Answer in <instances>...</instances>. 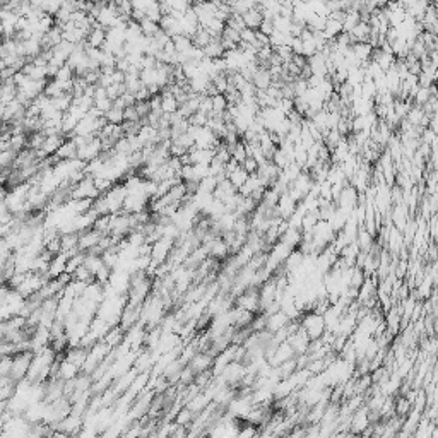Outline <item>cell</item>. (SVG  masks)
<instances>
[{
  "label": "cell",
  "mask_w": 438,
  "mask_h": 438,
  "mask_svg": "<svg viewBox=\"0 0 438 438\" xmlns=\"http://www.w3.org/2000/svg\"><path fill=\"white\" fill-rule=\"evenodd\" d=\"M207 118H209V115L202 113V111H195V113H192L187 120H188V124H190V125H195V127H204V125L207 124Z\"/></svg>",
  "instance_id": "ee69618b"
},
{
  "label": "cell",
  "mask_w": 438,
  "mask_h": 438,
  "mask_svg": "<svg viewBox=\"0 0 438 438\" xmlns=\"http://www.w3.org/2000/svg\"><path fill=\"white\" fill-rule=\"evenodd\" d=\"M228 108V101H226V96L224 94H216L213 96V113H222Z\"/></svg>",
  "instance_id": "ab89813d"
},
{
  "label": "cell",
  "mask_w": 438,
  "mask_h": 438,
  "mask_svg": "<svg viewBox=\"0 0 438 438\" xmlns=\"http://www.w3.org/2000/svg\"><path fill=\"white\" fill-rule=\"evenodd\" d=\"M291 250H293L291 247H288L286 243L277 240L276 243L270 247V250L267 252V257H269L270 261H274L276 263H279V265H283V262L288 259V255L291 254Z\"/></svg>",
  "instance_id": "4fadbf2b"
},
{
  "label": "cell",
  "mask_w": 438,
  "mask_h": 438,
  "mask_svg": "<svg viewBox=\"0 0 438 438\" xmlns=\"http://www.w3.org/2000/svg\"><path fill=\"white\" fill-rule=\"evenodd\" d=\"M72 279H76V281H83V283L89 284V283H92V281H94V276H92L91 270H89L88 267L83 263V265H79L76 270H74Z\"/></svg>",
  "instance_id": "e575fe53"
},
{
  "label": "cell",
  "mask_w": 438,
  "mask_h": 438,
  "mask_svg": "<svg viewBox=\"0 0 438 438\" xmlns=\"http://www.w3.org/2000/svg\"><path fill=\"white\" fill-rule=\"evenodd\" d=\"M135 110H137V115H139V118H146L147 115H149V101H135Z\"/></svg>",
  "instance_id": "f907efd6"
},
{
  "label": "cell",
  "mask_w": 438,
  "mask_h": 438,
  "mask_svg": "<svg viewBox=\"0 0 438 438\" xmlns=\"http://www.w3.org/2000/svg\"><path fill=\"white\" fill-rule=\"evenodd\" d=\"M288 322H289L288 315H286L283 310H277L270 315H265V330L274 334L277 332V330L284 329L286 325H288Z\"/></svg>",
  "instance_id": "30bf717a"
},
{
  "label": "cell",
  "mask_w": 438,
  "mask_h": 438,
  "mask_svg": "<svg viewBox=\"0 0 438 438\" xmlns=\"http://www.w3.org/2000/svg\"><path fill=\"white\" fill-rule=\"evenodd\" d=\"M247 178H248V173L245 172L243 168H241V166H238V168L235 170V172H231L228 175V180L231 181L233 183V187H241V185L245 183V181H247Z\"/></svg>",
  "instance_id": "d590c367"
},
{
  "label": "cell",
  "mask_w": 438,
  "mask_h": 438,
  "mask_svg": "<svg viewBox=\"0 0 438 438\" xmlns=\"http://www.w3.org/2000/svg\"><path fill=\"white\" fill-rule=\"evenodd\" d=\"M209 247V257H214L216 261H222V259L229 257V248L228 243L221 238V236H216L214 240H211L209 243H204Z\"/></svg>",
  "instance_id": "8fae6325"
},
{
  "label": "cell",
  "mask_w": 438,
  "mask_h": 438,
  "mask_svg": "<svg viewBox=\"0 0 438 438\" xmlns=\"http://www.w3.org/2000/svg\"><path fill=\"white\" fill-rule=\"evenodd\" d=\"M139 28H140V33H142L144 36H147V38L154 36L156 33L159 31V24H158V22L147 19V17H144L142 21H139Z\"/></svg>",
  "instance_id": "4dcf8cb0"
},
{
  "label": "cell",
  "mask_w": 438,
  "mask_h": 438,
  "mask_svg": "<svg viewBox=\"0 0 438 438\" xmlns=\"http://www.w3.org/2000/svg\"><path fill=\"white\" fill-rule=\"evenodd\" d=\"M211 83H213L214 86H216L218 92H221V94H224V92L228 91V86H229V83H228V77H226V72H221V74H218V76L214 77V79L211 81Z\"/></svg>",
  "instance_id": "b9f144b4"
},
{
  "label": "cell",
  "mask_w": 438,
  "mask_h": 438,
  "mask_svg": "<svg viewBox=\"0 0 438 438\" xmlns=\"http://www.w3.org/2000/svg\"><path fill=\"white\" fill-rule=\"evenodd\" d=\"M213 361H214V356L211 354V352H207V351H197L194 356H192V359L187 363V365L190 366L192 370H194L195 375H197L200 372L211 370V366H213Z\"/></svg>",
  "instance_id": "ba28073f"
},
{
  "label": "cell",
  "mask_w": 438,
  "mask_h": 438,
  "mask_svg": "<svg viewBox=\"0 0 438 438\" xmlns=\"http://www.w3.org/2000/svg\"><path fill=\"white\" fill-rule=\"evenodd\" d=\"M296 204H298V202L289 197L288 192H286V194H281V197L276 204V214L279 218H283V219H288L293 213H295Z\"/></svg>",
  "instance_id": "7c38bea8"
},
{
  "label": "cell",
  "mask_w": 438,
  "mask_h": 438,
  "mask_svg": "<svg viewBox=\"0 0 438 438\" xmlns=\"http://www.w3.org/2000/svg\"><path fill=\"white\" fill-rule=\"evenodd\" d=\"M240 166L248 173V175H252V173H257V170H259V163L255 161L252 156H247V158L240 163Z\"/></svg>",
  "instance_id": "7dc6e473"
},
{
  "label": "cell",
  "mask_w": 438,
  "mask_h": 438,
  "mask_svg": "<svg viewBox=\"0 0 438 438\" xmlns=\"http://www.w3.org/2000/svg\"><path fill=\"white\" fill-rule=\"evenodd\" d=\"M88 351L89 350H86V348H83V346H69L67 348V351L64 352V356H65V359L72 361L74 365H77L81 368L88 358Z\"/></svg>",
  "instance_id": "ac0fdd59"
},
{
  "label": "cell",
  "mask_w": 438,
  "mask_h": 438,
  "mask_svg": "<svg viewBox=\"0 0 438 438\" xmlns=\"http://www.w3.org/2000/svg\"><path fill=\"white\" fill-rule=\"evenodd\" d=\"M103 233H99L98 229L94 228H88L84 229V231L79 233V243H77V248H79V252H89L91 248H94L96 245L99 243V240H101Z\"/></svg>",
  "instance_id": "52a82bcc"
},
{
  "label": "cell",
  "mask_w": 438,
  "mask_h": 438,
  "mask_svg": "<svg viewBox=\"0 0 438 438\" xmlns=\"http://www.w3.org/2000/svg\"><path fill=\"white\" fill-rule=\"evenodd\" d=\"M31 358H33V351H21V352L12 354V366H10L9 378L14 382V384H17V382H21L22 378H26Z\"/></svg>",
  "instance_id": "7a4b0ae2"
},
{
  "label": "cell",
  "mask_w": 438,
  "mask_h": 438,
  "mask_svg": "<svg viewBox=\"0 0 438 438\" xmlns=\"http://www.w3.org/2000/svg\"><path fill=\"white\" fill-rule=\"evenodd\" d=\"M218 187V181H216V178L214 176H206V178H202V180L199 181V190L200 192H206V194H213L214 192V188Z\"/></svg>",
  "instance_id": "74e56055"
},
{
  "label": "cell",
  "mask_w": 438,
  "mask_h": 438,
  "mask_svg": "<svg viewBox=\"0 0 438 438\" xmlns=\"http://www.w3.org/2000/svg\"><path fill=\"white\" fill-rule=\"evenodd\" d=\"M103 117H105V120L108 122V124H113V125H122V124H124V110L117 108V106H111V108L106 111Z\"/></svg>",
  "instance_id": "1f68e13d"
},
{
  "label": "cell",
  "mask_w": 438,
  "mask_h": 438,
  "mask_svg": "<svg viewBox=\"0 0 438 438\" xmlns=\"http://www.w3.org/2000/svg\"><path fill=\"white\" fill-rule=\"evenodd\" d=\"M241 17H243V22H245V26H247V28H250V29H259L261 22L263 21L261 5H259V3H257V5H255L254 9L247 10V12H245Z\"/></svg>",
  "instance_id": "ffe728a7"
},
{
  "label": "cell",
  "mask_w": 438,
  "mask_h": 438,
  "mask_svg": "<svg viewBox=\"0 0 438 438\" xmlns=\"http://www.w3.org/2000/svg\"><path fill=\"white\" fill-rule=\"evenodd\" d=\"M302 238H303L302 229L288 228L283 235L279 236V241H283V243H286L288 247H291V248H298V245L302 243Z\"/></svg>",
  "instance_id": "d4e9b609"
},
{
  "label": "cell",
  "mask_w": 438,
  "mask_h": 438,
  "mask_svg": "<svg viewBox=\"0 0 438 438\" xmlns=\"http://www.w3.org/2000/svg\"><path fill=\"white\" fill-rule=\"evenodd\" d=\"M276 108H279L284 115H288V113H291V111L295 110V103H293L291 98H281L279 101H277Z\"/></svg>",
  "instance_id": "c3c4849f"
},
{
  "label": "cell",
  "mask_w": 438,
  "mask_h": 438,
  "mask_svg": "<svg viewBox=\"0 0 438 438\" xmlns=\"http://www.w3.org/2000/svg\"><path fill=\"white\" fill-rule=\"evenodd\" d=\"M92 106H94V108L98 110L101 115H105L106 111H108V110L111 108V106H113V99H110L108 96H106V98L94 99V101H92Z\"/></svg>",
  "instance_id": "7bdbcfd3"
},
{
  "label": "cell",
  "mask_w": 438,
  "mask_h": 438,
  "mask_svg": "<svg viewBox=\"0 0 438 438\" xmlns=\"http://www.w3.org/2000/svg\"><path fill=\"white\" fill-rule=\"evenodd\" d=\"M259 31L263 33L265 36H269L274 31V19H263L259 26Z\"/></svg>",
  "instance_id": "f5cc1de1"
},
{
  "label": "cell",
  "mask_w": 438,
  "mask_h": 438,
  "mask_svg": "<svg viewBox=\"0 0 438 438\" xmlns=\"http://www.w3.org/2000/svg\"><path fill=\"white\" fill-rule=\"evenodd\" d=\"M195 414L192 413L190 409H188L187 406H181L180 409L176 411L175 418H173V421L176 423V425H183V426H190L192 419H194Z\"/></svg>",
  "instance_id": "f546056e"
},
{
  "label": "cell",
  "mask_w": 438,
  "mask_h": 438,
  "mask_svg": "<svg viewBox=\"0 0 438 438\" xmlns=\"http://www.w3.org/2000/svg\"><path fill=\"white\" fill-rule=\"evenodd\" d=\"M139 115H137V110H135V105H131V106H125L124 108V122H139Z\"/></svg>",
  "instance_id": "681fc988"
},
{
  "label": "cell",
  "mask_w": 438,
  "mask_h": 438,
  "mask_svg": "<svg viewBox=\"0 0 438 438\" xmlns=\"http://www.w3.org/2000/svg\"><path fill=\"white\" fill-rule=\"evenodd\" d=\"M65 267H67V255L64 254V252H60V254H57L53 259L50 261V263H48V277H58L62 272H65Z\"/></svg>",
  "instance_id": "2e32d148"
},
{
  "label": "cell",
  "mask_w": 438,
  "mask_h": 438,
  "mask_svg": "<svg viewBox=\"0 0 438 438\" xmlns=\"http://www.w3.org/2000/svg\"><path fill=\"white\" fill-rule=\"evenodd\" d=\"M158 24H159V29H161V31H165L170 38H173V36H176V35H181L180 21H178L176 17H173L172 14H168V16H163L161 19H159Z\"/></svg>",
  "instance_id": "9a60e30c"
},
{
  "label": "cell",
  "mask_w": 438,
  "mask_h": 438,
  "mask_svg": "<svg viewBox=\"0 0 438 438\" xmlns=\"http://www.w3.org/2000/svg\"><path fill=\"white\" fill-rule=\"evenodd\" d=\"M172 142L178 144V146H181L183 149H190V147H194V137L190 135L188 132L185 133H180L178 137H175V139H172Z\"/></svg>",
  "instance_id": "60d3db41"
},
{
  "label": "cell",
  "mask_w": 438,
  "mask_h": 438,
  "mask_svg": "<svg viewBox=\"0 0 438 438\" xmlns=\"http://www.w3.org/2000/svg\"><path fill=\"white\" fill-rule=\"evenodd\" d=\"M356 243H358V248L361 252H370L375 243V238L366 231L365 228H363V226H359L358 233H356Z\"/></svg>",
  "instance_id": "484cf974"
},
{
  "label": "cell",
  "mask_w": 438,
  "mask_h": 438,
  "mask_svg": "<svg viewBox=\"0 0 438 438\" xmlns=\"http://www.w3.org/2000/svg\"><path fill=\"white\" fill-rule=\"evenodd\" d=\"M67 139V137L64 135V133H57V135H46L42 144V147H40V151L44 154V156H53L55 153H57L58 147L64 144V140Z\"/></svg>",
  "instance_id": "5bb4252c"
},
{
  "label": "cell",
  "mask_w": 438,
  "mask_h": 438,
  "mask_svg": "<svg viewBox=\"0 0 438 438\" xmlns=\"http://www.w3.org/2000/svg\"><path fill=\"white\" fill-rule=\"evenodd\" d=\"M172 42H173V46H175L176 53H183V51H187L188 48H192V38H188V36H185V35L173 36Z\"/></svg>",
  "instance_id": "d6a6232c"
},
{
  "label": "cell",
  "mask_w": 438,
  "mask_h": 438,
  "mask_svg": "<svg viewBox=\"0 0 438 438\" xmlns=\"http://www.w3.org/2000/svg\"><path fill=\"white\" fill-rule=\"evenodd\" d=\"M324 35L327 40H334L336 38L339 33H343V22L336 21V19H330V17H327V21H325V26H324Z\"/></svg>",
  "instance_id": "83f0119b"
},
{
  "label": "cell",
  "mask_w": 438,
  "mask_h": 438,
  "mask_svg": "<svg viewBox=\"0 0 438 438\" xmlns=\"http://www.w3.org/2000/svg\"><path fill=\"white\" fill-rule=\"evenodd\" d=\"M291 62L293 64H295L296 67H298L300 70L303 69V67H305L308 62H307V57L305 55H293V58H291Z\"/></svg>",
  "instance_id": "11a10c76"
},
{
  "label": "cell",
  "mask_w": 438,
  "mask_h": 438,
  "mask_svg": "<svg viewBox=\"0 0 438 438\" xmlns=\"http://www.w3.org/2000/svg\"><path fill=\"white\" fill-rule=\"evenodd\" d=\"M101 151H103L101 140H99L98 135H94V137H91V139H88L83 146L77 147V158L84 163H89V161H92V159L98 158Z\"/></svg>",
  "instance_id": "277c9868"
},
{
  "label": "cell",
  "mask_w": 438,
  "mask_h": 438,
  "mask_svg": "<svg viewBox=\"0 0 438 438\" xmlns=\"http://www.w3.org/2000/svg\"><path fill=\"white\" fill-rule=\"evenodd\" d=\"M289 26H291V17H284V16H277L274 19V29L279 33H284V35H289Z\"/></svg>",
  "instance_id": "f35d334b"
},
{
  "label": "cell",
  "mask_w": 438,
  "mask_h": 438,
  "mask_svg": "<svg viewBox=\"0 0 438 438\" xmlns=\"http://www.w3.org/2000/svg\"><path fill=\"white\" fill-rule=\"evenodd\" d=\"M274 53L277 55V57H279V60L283 62H291V58H293V51H291V48L289 46H286V44H281V46H276L274 48Z\"/></svg>",
  "instance_id": "f6af8a7d"
},
{
  "label": "cell",
  "mask_w": 438,
  "mask_h": 438,
  "mask_svg": "<svg viewBox=\"0 0 438 438\" xmlns=\"http://www.w3.org/2000/svg\"><path fill=\"white\" fill-rule=\"evenodd\" d=\"M105 42H106V29H103L101 26H98V24H96V21H94L91 31L88 33L86 43L92 48H101Z\"/></svg>",
  "instance_id": "e0dca14e"
},
{
  "label": "cell",
  "mask_w": 438,
  "mask_h": 438,
  "mask_svg": "<svg viewBox=\"0 0 438 438\" xmlns=\"http://www.w3.org/2000/svg\"><path fill=\"white\" fill-rule=\"evenodd\" d=\"M221 38L228 40V42H231V43H235V44H238L241 42V40H240V33L235 31V29L229 28V26H226V24H224V29H222V33H221Z\"/></svg>",
  "instance_id": "bcb514c9"
},
{
  "label": "cell",
  "mask_w": 438,
  "mask_h": 438,
  "mask_svg": "<svg viewBox=\"0 0 438 438\" xmlns=\"http://www.w3.org/2000/svg\"><path fill=\"white\" fill-rule=\"evenodd\" d=\"M286 341L291 344L296 354H303V352H307L308 346H310V337L307 336V332L302 327L296 330V332L289 334L288 339H286Z\"/></svg>",
  "instance_id": "9c48e42d"
},
{
  "label": "cell",
  "mask_w": 438,
  "mask_h": 438,
  "mask_svg": "<svg viewBox=\"0 0 438 438\" xmlns=\"http://www.w3.org/2000/svg\"><path fill=\"white\" fill-rule=\"evenodd\" d=\"M211 40H213V36H211L209 33H207V29L199 28V29H197V33H195V35L192 36V44H194V46H197V48H204L207 43L211 42Z\"/></svg>",
  "instance_id": "836d02e7"
},
{
  "label": "cell",
  "mask_w": 438,
  "mask_h": 438,
  "mask_svg": "<svg viewBox=\"0 0 438 438\" xmlns=\"http://www.w3.org/2000/svg\"><path fill=\"white\" fill-rule=\"evenodd\" d=\"M300 320V327L307 332V336L310 337V341L320 339V336L325 332V322L324 317L320 313H315V311H303Z\"/></svg>",
  "instance_id": "6da1fadb"
},
{
  "label": "cell",
  "mask_w": 438,
  "mask_h": 438,
  "mask_svg": "<svg viewBox=\"0 0 438 438\" xmlns=\"http://www.w3.org/2000/svg\"><path fill=\"white\" fill-rule=\"evenodd\" d=\"M62 7V0H43L42 10L48 16H55L58 12V9Z\"/></svg>",
  "instance_id": "8d00e7d4"
},
{
  "label": "cell",
  "mask_w": 438,
  "mask_h": 438,
  "mask_svg": "<svg viewBox=\"0 0 438 438\" xmlns=\"http://www.w3.org/2000/svg\"><path fill=\"white\" fill-rule=\"evenodd\" d=\"M370 31H372V29H370L368 22L359 21L358 24H356L354 28H352V31L350 33L351 42H352V43H358V42H366V43H368Z\"/></svg>",
  "instance_id": "cb8c5ba5"
},
{
  "label": "cell",
  "mask_w": 438,
  "mask_h": 438,
  "mask_svg": "<svg viewBox=\"0 0 438 438\" xmlns=\"http://www.w3.org/2000/svg\"><path fill=\"white\" fill-rule=\"evenodd\" d=\"M252 84L255 86V89H267L272 84V77H270V72L267 67H261L259 65L257 72L252 77Z\"/></svg>",
  "instance_id": "44dd1931"
},
{
  "label": "cell",
  "mask_w": 438,
  "mask_h": 438,
  "mask_svg": "<svg viewBox=\"0 0 438 438\" xmlns=\"http://www.w3.org/2000/svg\"><path fill=\"white\" fill-rule=\"evenodd\" d=\"M173 247H175V240L168 238V236H161V238L156 240L154 243H151V259H153L156 263H163L168 259Z\"/></svg>",
  "instance_id": "5b68a950"
},
{
  "label": "cell",
  "mask_w": 438,
  "mask_h": 438,
  "mask_svg": "<svg viewBox=\"0 0 438 438\" xmlns=\"http://www.w3.org/2000/svg\"><path fill=\"white\" fill-rule=\"evenodd\" d=\"M83 426H84V418L79 416V414L70 413V414H67L64 419H60L53 428L60 430V432H64L65 435L69 437V435H77Z\"/></svg>",
  "instance_id": "8992f818"
},
{
  "label": "cell",
  "mask_w": 438,
  "mask_h": 438,
  "mask_svg": "<svg viewBox=\"0 0 438 438\" xmlns=\"http://www.w3.org/2000/svg\"><path fill=\"white\" fill-rule=\"evenodd\" d=\"M202 51H204V57L213 58V60H214V58H221L222 53H224V50H222L219 38H213V40H211V42L202 48Z\"/></svg>",
  "instance_id": "4316f807"
},
{
  "label": "cell",
  "mask_w": 438,
  "mask_h": 438,
  "mask_svg": "<svg viewBox=\"0 0 438 438\" xmlns=\"http://www.w3.org/2000/svg\"><path fill=\"white\" fill-rule=\"evenodd\" d=\"M235 307H240L243 310H248L252 313L261 311V302H259V289L247 288L241 295L235 296Z\"/></svg>",
  "instance_id": "3957f363"
},
{
  "label": "cell",
  "mask_w": 438,
  "mask_h": 438,
  "mask_svg": "<svg viewBox=\"0 0 438 438\" xmlns=\"http://www.w3.org/2000/svg\"><path fill=\"white\" fill-rule=\"evenodd\" d=\"M81 373V368L77 365H74L72 361L65 359V356L60 359V365H58V378L62 380H70V378H76L77 375Z\"/></svg>",
  "instance_id": "d6986e66"
},
{
  "label": "cell",
  "mask_w": 438,
  "mask_h": 438,
  "mask_svg": "<svg viewBox=\"0 0 438 438\" xmlns=\"http://www.w3.org/2000/svg\"><path fill=\"white\" fill-rule=\"evenodd\" d=\"M351 50H352V53H354V57L358 58V60L361 62V65H363L365 62L370 60L373 48H372V44L366 43V42H358V43L351 44Z\"/></svg>",
  "instance_id": "603a6c76"
},
{
  "label": "cell",
  "mask_w": 438,
  "mask_h": 438,
  "mask_svg": "<svg viewBox=\"0 0 438 438\" xmlns=\"http://www.w3.org/2000/svg\"><path fill=\"white\" fill-rule=\"evenodd\" d=\"M240 40H241V42H245V43L254 44L255 43V29L245 28L243 31L240 33Z\"/></svg>",
  "instance_id": "816d5d0a"
},
{
  "label": "cell",
  "mask_w": 438,
  "mask_h": 438,
  "mask_svg": "<svg viewBox=\"0 0 438 438\" xmlns=\"http://www.w3.org/2000/svg\"><path fill=\"white\" fill-rule=\"evenodd\" d=\"M289 48H291L293 55H302V48H303V43H302V38H293L291 44H289Z\"/></svg>",
  "instance_id": "db71d44e"
},
{
  "label": "cell",
  "mask_w": 438,
  "mask_h": 438,
  "mask_svg": "<svg viewBox=\"0 0 438 438\" xmlns=\"http://www.w3.org/2000/svg\"><path fill=\"white\" fill-rule=\"evenodd\" d=\"M55 158H57V159H74V158H77V144L74 142L72 137H69V139L64 140V144H62V146L57 149V153H55Z\"/></svg>",
  "instance_id": "7402d4cb"
},
{
  "label": "cell",
  "mask_w": 438,
  "mask_h": 438,
  "mask_svg": "<svg viewBox=\"0 0 438 438\" xmlns=\"http://www.w3.org/2000/svg\"><path fill=\"white\" fill-rule=\"evenodd\" d=\"M359 21H361V16H359L358 10L348 9L346 10V17H344V21H343V31L344 33H351L352 28H354Z\"/></svg>",
  "instance_id": "f1b7e54d"
}]
</instances>
